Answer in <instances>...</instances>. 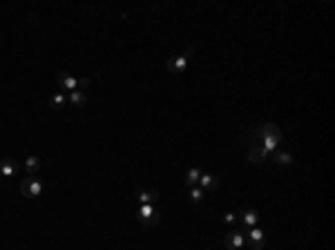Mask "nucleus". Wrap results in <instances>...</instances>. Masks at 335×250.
Returning a JSON list of instances; mask_svg holds the SVG:
<instances>
[{
    "instance_id": "nucleus-1",
    "label": "nucleus",
    "mask_w": 335,
    "mask_h": 250,
    "mask_svg": "<svg viewBox=\"0 0 335 250\" xmlns=\"http://www.w3.org/2000/svg\"><path fill=\"white\" fill-rule=\"evenodd\" d=\"M136 221L141 223V226H156V223H161L159 203H148V206H139V210H136Z\"/></svg>"
},
{
    "instance_id": "nucleus-2",
    "label": "nucleus",
    "mask_w": 335,
    "mask_h": 250,
    "mask_svg": "<svg viewBox=\"0 0 335 250\" xmlns=\"http://www.w3.org/2000/svg\"><path fill=\"white\" fill-rule=\"evenodd\" d=\"M194 54H197V47H194V45H190L185 52L172 56L170 61H168V72H170V74H183L185 69H188V62H190V58H192Z\"/></svg>"
},
{
    "instance_id": "nucleus-3",
    "label": "nucleus",
    "mask_w": 335,
    "mask_h": 250,
    "mask_svg": "<svg viewBox=\"0 0 335 250\" xmlns=\"http://www.w3.org/2000/svg\"><path fill=\"white\" fill-rule=\"evenodd\" d=\"M43 190H45V183L40 181L38 177H25L23 181H20V194L23 197H27V199H36V197H40L43 194Z\"/></svg>"
},
{
    "instance_id": "nucleus-4",
    "label": "nucleus",
    "mask_w": 335,
    "mask_h": 250,
    "mask_svg": "<svg viewBox=\"0 0 335 250\" xmlns=\"http://www.w3.org/2000/svg\"><path fill=\"white\" fill-rule=\"evenodd\" d=\"M268 159H271V154H268L259 143H250V145H248V161H250V163L262 165V163H266Z\"/></svg>"
},
{
    "instance_id": "nucleus-5",
    "label": "nucleus",
    "mask_w": 335,
    "mask_h": 250,
    "mask_svg": "<svg viewBox=\"0 0 335 250\" xmlns=\"http://www.w3.org/2000/svg\"><path fill=\"white\" fill-rule=\"evenodd\" d=\"M244 244H246V235L239 232V230H233L223 237V246H226L228 250H242Z\"/></svg>"
},
{
    "instance_id": "nucleus-6",
    "label": "nucleus",
    "mask_w": 335,
    "mask_h": 250,
    "mask_svg": "<svg viewBox=\"0 0 335 250\" xmlns=\"http://www.w3.org/2000/svg\"><path fill=\"white\" fill-rule=\"evenodd\" d=\"M246 241L253 246V250H264V230H259L257 226L255 228H248L246 230Z\"/></svg>"
},
{
    "instance_id": "nucleus-7",
    "label": "nucleus",
    "mask_w": 335,
    "mask_h": 250,
    "mask_svg": "<svg viewBox=\"0 0 335 250\" xmlns=\"http://www.w3.org/2000/svg\"><path fill=\"white\" fill-rule=\"evenodd\" d=\"M56 85L61 87V90H67V94L69 92H74V90H78V78L76 76H72V74H59L56 76Z\"/></svg>"
},
{
    "instance_id": "nucleus-8",
    "label": "nucleus",
    "mask_w": 335,
    "mask_h": 250,
    "mask_svg": "<svg viewBox=\"0 0 335 250\" xmlns=\"http://www.w3.org/2000/svg\"><path fill=\"white\" fill-rule=\"evenodd\" d=\"M20 172L18 161L14 159H0V177H16Z\"/></svg>"
},
{
    "instance_id": "nucleus-9",
    "label": "nucleus",
    "mask_w": 335,
    "mask_h": 250,
    "mask_svg": "<svg viewBox=\"0 0 335 250\" xmlns=\"http://www.w3.org/2000/svg\"><path fill=\"white\" fill-rule=\"evenodd\" d=\"M136 201H139V206L159 203L161 201V194L156 192V190H139V192H136Z\"/></svg>"
},
{
    "instance_id": "nucleus-10",
    "label": "nucleus",
    "mask_w": 335,
    "mask_h": 250,
    "mask_svg": "<svg viewBox=\"0 0 335 250\" xmlns=\"http://www.w3.org/2000/svg\"><path fill=\"white\" fill-rule=\"evenodd\" d=\"M242 221L246 228H255L259 223V212L255 210V208H246V210L242 212Z\"/></svg>"
},
{
    "instance_id": "nucleus-11",
    "label": "nucleus",
    "mask_w": 335,
    "mask_h": 250,
    "mask_svg": "<svg viewBox=\"0 0 335 250\" xmlns=\"http://www.w3.org/2000/svg\"><path fill=\"white\" fill-rule=\"evenodd\" d=\"M271 163L279 165V168L293 165V154H291V152H273V154H271Z\"/></svg>"
},
{
    "instance_id": "nucleus-12",
    "label": "nucleus",
    "mask_w": 335,
    "mask_h": 250,
    "mask_svg": "<svg viewBox=\"0 0 335 250\" xmlns=\"http://www.w3.org/2000/svg\"><path fill=\"white\" fill-rule=\"evenodd\" d=\"M67 103H72L74 107H83L88 103V92H81V90H74L67 94Z\"/></svg>"
},
{
    "instance_id": "nucleus-13",
    "label": "nucleus",
    "mask_w": 335,
    "mask_h": 250,
    "mask_svg": "<svg viewBox=\"0 0 335 250\" xmlns=\"http://www.w3.org/2000/svg\"><path fill=\"white\" fill-rule=\"evenodd\" d=\"M40 165H43V163H40L38 156H27V159H25V163H23V170L27 172V177H34V174L40 170Z\"/></svg>"
},
{
    "instance_id": "nucleus-14",
    "label": "nucleus",
    "mask_w": 335,
    "mask_h": 250,
    "mask_svg": "<svg viewBox=\"0 0 335 250\" xmlns=\"http://www.w3.org/2000/svg\"><path fill=\"white\" fill-rule=\"evenodd\" d=\"M199 186H201V190H217V188H219V179L214 177V174H201Z\"/></svg>"
},
{
    "instance_id": "nucleus-15",
    "label": "nucleus",
    "mask_w": 335,
    "mask_h": 250,
    "mask_svg": "<svg viewBox=\"0 0 335 250\" xmlns=\"http://www.w3.org/2000/svg\"><path fill=\"white\" fill-rule=\"evenodd\" d=\"M65 103H67V94H63V92H54L49 96V107L52 110H63Z\"/></svg>"
},
{
    "instance_id": "nucleus-16",
    "label": "nucleus",
    "mask_w": 335,
    "mask_h": 250,
    "mask_svg": "<svg viewBox=\"0 0 335 250\" xmlns=\"http://www.w3.org/2000/svg\"><path fill=\"white\" fill-rule=\"evenodd\" d=\"M201 170L199 168H192V170H188V174H185V183H188L190 188H194L197 183H199V179H201Z\"/></svg>"
},
{
    "instance_id": "nucleus-17",
    "label": "nucleus",
    "mask_w": 335,
    "mask_h": 250,
    "mask_svg": "<svg viewBox=\"0 0 335 250\" xmlns=\"http://www.w3.org/2000/svg\"><path fill=\"white\" fill-rule=\"evenodd\" d=\"M190 201H192V203H201V201H204V190L194 186L192 190H190Z\"/></svg>"
},
{
    "instance_id": "nucleus-18",
    "label": "nucleus",
    "mask_w": 335,
    "mask_h": 250,
    "mask_svg": "<svg viewBox=\"0 0 335 250\" xmlns=\"http://www.w3.org/2000/svg\"><path fill=\"white\" fill-rule=\"evenodd\" d=\"M223 221H226V223H235V221H237V212H226V215H223Z\"/></svg>"
},
{
    "instance_id": "nucleus-19",
    "label": "nucleus",
    "mask_w": 335,
    "mask_h": 250,
    "mask_svg": "<svg viewBox=\"0 0 335 250\" xmlns=\"http://www.w3.org/2000/svg\"><path fill=\"white\" fill-rule=\"evenodd\" d=\"M90 83H92V81H90V78H78V90H81V92H85V90H88V87H90Z\"/></svg>"
}]
</instances>
